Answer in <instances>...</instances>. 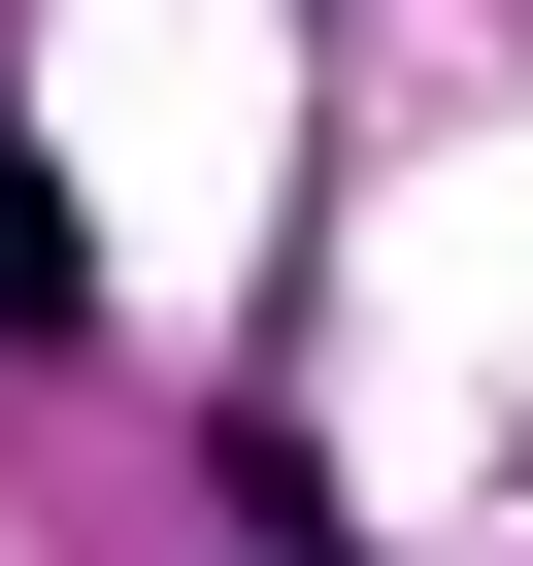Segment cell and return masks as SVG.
<instances>
[{
  "label": "cell",
  "instance_id": "1",
  "mask_svg": "<svg viewBox=\"0 0 533 566\" xmlns=\"http://www.w3.org/2000/svg\"><path fill=\"white\" fill-rule=\"evenodd\" d=\"M101 301V233H67V167H34V101H0V334H67Z\"/></svg>",
  "mask_w": 533,
  "mask_h": 566
}]
</instances>
